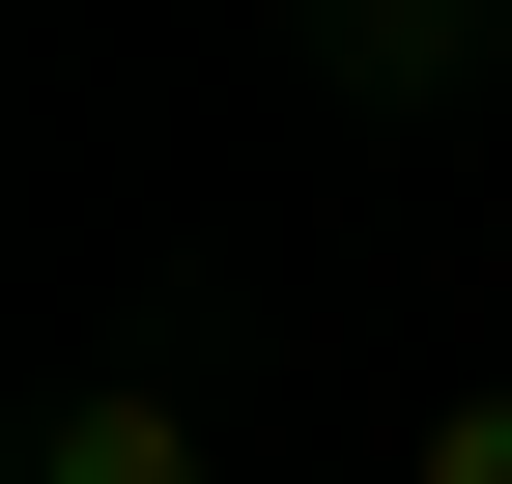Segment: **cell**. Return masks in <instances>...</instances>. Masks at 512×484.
<instances>
[{
    "instance_id": "1",
    "label": "cell",
    "mask_w": 512,
    "mask_h": 484,
    "mask_svg": "<svg viewBox=\"0 0 512 484\" xmlns=\"http://www.w3.org/2000/svg\"><path fill=\"white\" fill-rule=\"evenodd\" d=\"M29 484H228V456H200V399L114 371V399H57V428H29Z\"/></svg>"
},
{
    "instance_id": "2",
    "label": "cell",
    "mask_w": 512,
    "mask_h": 484,
    "mask_svg": "<svg viewBox=\"0 0 512 484\" xmlns=\"http://www.w3.org/2000/svg\"><path fill=\"white\" fill-rule=\"evenodd\" d=\"M313 86H342V114L370 86H456V0H313Z\"/></svg>"
},
{
    "instance_id": "3",
    "label": "cell",
    "mask_w": 512,
    "mask_h": 484,
    "mask_svg": "<svg viewBox=\"0 0 512 484\" xmlns=\"http://www.w3.org/2000/svg\"><path fill=\"white\" fill-rule=\"evenodd\" d=\"M399 484H512V371H484V399H427V428H399Z\"/></svg>"
}]
</instances>
